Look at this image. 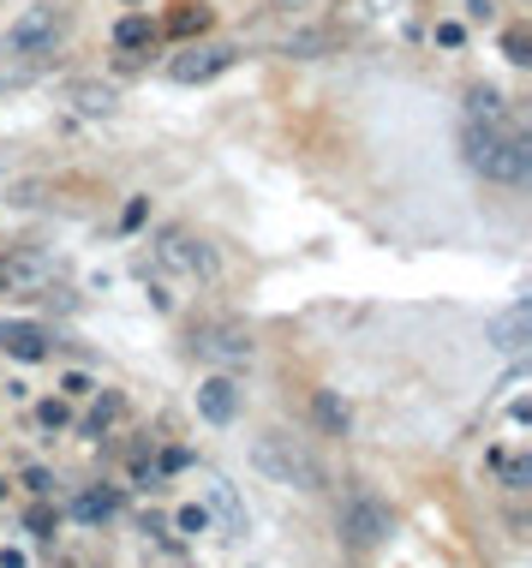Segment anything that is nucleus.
<instances>
[{
    "label": "nucleus",
    "instance_id": "nucleus-1",
    "mask_svg": "<svg viewBox=\"0 0 532 568\" xmlns=\"http://www.w3.org/2000/svg\"><path fill=\"white\" fill-rule=\"evenodd\" d=\"M461 150H467V168H479L484 180H502V186H526L532 180V144L521 133H509L502 120H472L461 133Z\"/></svg>",
    "mask_w": 532,
    "mask_h": 568
},
{
    "label": "nucleus",
    "instance_id": "nucleus-20",
    "mask_svg": "<svg viewBox=\"0 0 532 568\" xmlns=\"http://www.w3.org/2000/svg\"><path fill=\"white\" fill-rule=\"evenodd\" d=\"M174 527H180V533H210V508H204V503H186L180 515H174Z\"/></svg>",
    "mask_w": 532,
    "mask_h": 568
},
{
    "label": "nucleus",
    "instance_id": "nucleus-23",
    "mask_svg": "<svg viewBox=\"0 0 532 568\" xmlns=\"http://www.w3.org/2000/svg\"><path fill=\"white\" fill-rule=\"evenodd\" d=\"M509 61H521V66L532 61V54H526V36H521V31H509Z\"/></svg>",
    "mask_w": 532,
    "mask_h": 568
},
{
    "label": "nucleus",
    "instance_id": "nucleus-9",
    "mask_svg": "<svg viewBox=\"0 0 532 568\" xmlns=\"http://www.w3.org/2000/svg\"><path fill=\"white\" fill-rule=\"evenodd\" d=\"M204 497H210V520H221V533H233V538L251 533V508L240 503V491H233L221 473L204 478Z\"/></svg>",
    "mask_w": 532,
    "mask_h": 568
},
{
    "label": "nucleus",
    "instance_id": "nucleus-18",
    "mask_svg": "<svg viewBox=\"0 0 532 568\" xmlns=\"http://www.w3.org/2000/svg\"><path fill=\"white\" fill-rule=\"evenodd\" d=\"M467 108L479 114V120H502V96L491 91V84H479V91H467Z\"/></svg>",
    "mask_w": 532,
    "mask_h": 568
},
{
    "label": "nucleus",
    "instance_id": "nucleus-16",
    "mask_svg": "<svg viewBox=\"0 0 532 568\" xmlns=\"http://www.w3.org/2000/svg\"><path fill=\"white\" fill-rule=\"evenodd\" d=\"M121 413H126V401H121V396H102V401L91 407V419H84V436H102V431H108Z\"/></svg>",
    "mask_w": 532,
    "mask_h": 568
},
{
    "label": "nucleus",
    "instance_id": "nucleus-11",
    "mask_svg": "<svg viewBox=\"0 0 532 568\" xmlns=\"http://www.w3.org/2000/svg\"><path fill=\"white\" fill-rule=\"evenodd\" d=\"M228 66H233V49H186V54H174L168 72H174V84H204Z\"/></svg>",
    "mask_w": 532,
    "mask_h": 568
},
{
    "label": "nucleus",
    "instance_id": "nucleus-21",
    "mask_svg": "<svg viewBox=\"0 0 532 568\" xmlns=\"http://www.w3.org/2000/svg\"><path fill=\"white\" fill-rule=\"evenodd\" d=\"M36 419H42L49 431H61V425H72V407H66V401H42V407H36Z\"/></svg>",
    "mask_w": 532,
    "mask_h": 568
},
{
    "label": "nucleus",
    "instance_id": "nucleus-27",
    "mask_svg": "<svg viewBox=\"0 0 532 568\" xmlns=\"http://www.w3.org/2000/svg\"><path fill=\"white\" fill-rule=\"evenodd\" d=\"M0 503H7V478H0Z\"/></svg>",
    "mask_w": 532,
    "mask_h": 568
},
{
    "label": "nucleus",
    "instance_id": "nucleus-25",
    "mask_svg": "<svg viewBox=\"0 0 532 568\" xmlns=\"http://www.w3.org/2000/svg\"><path fill=\"white\" fill-rule=\"evenodd\" d=\"M54 527V508H31V533H49Z\"/></svg>",
    "mask_w": 532,
    "mask_h": 568
},
{
    "label": "nucleus",
    "instance_id": "nucleus-24",
    "mask_svg": "<svg viewBox=\"0 0 532 568\" xmlns=\"http://www.w3.org/2000/svg\"><path fill=\"white\" fill-rule=\"evenodd\" d=\"M502 473H509V485H514V491H521L526 478H532V467H526V461H509V467H502Z\"/></svg>",
    "mask_w": 532,
    "mask_h": 568
},
{
    "label": "nucleus",
    "instance_id": "nucleus-22",
    "mask_svg": "<svg viewBox=\"0 0 532 568\" xmlns=\"http://www.w3.org/2000/svg\"><path fill=\"white\" fill-rule=\"evenodd\" d=\"M61 389H66V396H96V383H91V377H84V371H72Z\"/></svg>",
    "mask_w": 532,
    "mask_h": 568
},
{
    "label": "nucleus",
    "instance_id": "nucleus-12",
    "mask_svg": "<svg viewBox=\"0 0 532 568\" xmlns=\"http://www.w3.org/2000/svg\"><path fill=\"white\" fill-rule=\"evenodd\" d=\"M0 347H7L12 359H24V366L49 359V335H42L36 324H0Z\"/></svg>",
    "mask_w": 532,
    "mask_h": 568
},
{
    "label": "nucleus",
    "instance_id": "nucleus-19",
    "mask_svg": "<svg viewBox=\"0 0 532 568\" xmlns=\"http://www.w3.org/2000/svg\"><path fill=\"white\" fill-rule=\"evenodd\" d=\"M114 42H121V49H144V42H150V19H121Z\"/></svg>",
    "mask_w": 532,
    "mask_h": 568
},
{
    "label": "nucleus",
    "instance_id": "nucleus-4",
    "mask_svg": "<svg viewBox=\"0 0 532 568\" xmlns=\"http://www.w3.org/2000/svg\"><path fill=\"white\" fill-rule=\"evenodd\" d=\"M54 36H61V12L24 7L19 19L7 24V54H42V49H54Z\"/></svg>",
    "mask_w": 532,
    "mask_h": 568
},
{
    "label": "nucleus",
    "instance_id": "nucleus-3",
    "mask_svg": "<svg viewBox=\"0 0 532 568\" xmlns=\"http://www.w3.org/2000/svg\"><path fill=\"white\" fill-rule=\"evenodd\" d=\"M191 347H198V359H210V366H221V371L251 366V335L240 324H204L198 335H191Z\"/></svg>",
    "mask_w": 532,
    "mask_h": 568
},
{
    "label": "nucleus",
    "instance_id": "nucleus-10",
    "mask_svg": "<svg viewBox=\"0 0 532 568\" xmlns=\"http://www.w3.org/2000/svg\"><path fill=\"white\" fill-rule=\"evenodd\" d=\"M198 413L210 419V425H233V413H240V389H233L228 371H216V377L198 383Z\"/></svg>",
    "mask_w": 532,
    "mask_h": 568
},
{
    "label": "nucleus",
    "instance_id": "nucleus-13",
    "mask_svg": "<svg viewBox=\"0 0 532 568\" xmlns=\"http://www.w3.org/2000/svg\"><path fill=\"white\" fill-rule=\"evenodd\" d=\"M168 31H174V36H191V31H210V7H204V0H180V7L168 12Z\"/></svg>",
    "mask_w": 532,
    "mask_h": 568
},
{
    "label": "nucleus",
    "instance_id": "nucleus-7",
    "mask_svg": "<svg viewBox=\"0 0 532 568\" xmlns=\"http://www.w3.org/2000/svg\"><path fill=\"white\" fill-rule=\"evenodd\" d=\"M0 282L19 287V294H42L54 282V257L49 252H7L0 257Z\"/></svg>",
    "mask_w": 532,
    "mask_h": 568
},
{
    "label": "nucleus",
    "instance_id": "nucleus-15",
    "mask_svg": "<svg viewBox=\"0 0 532 568\" xmlns=\"http://www.w3.org/2000/svg\"><path fill=\"white\" fill-rule=\"evenodd\" d=\"M72 515L91 520V527H96V520H108V515H114V491H84V497L72 503Z\"/></svg>",
    "mask_w": 532,
    "mask_h": 568
},
{
    "label": "nucleus",
    "instance_id": "nucleus-26",
    "mask_svg": "<svg viewBox=\"0 0 532 568\" xmlns=\"http://www.w3.org/2000/svg\"><path fill=\"white\" fill-rule=\"evenodd\" d=\"M0 568H24V557L19 550H0Z\"/></svg>",
    "mask_w": 532,
    "mask_h": 568
},
{
    "label": "nucleus",
    "instance_id": "nucleus-2",
    "mask_svg": "<svg viewBox=\"0 0 532 568\" xmlns=\"http://www.w3.org/2000/svg\"><path fill=\"white\" fill-rule=\"evenodd\" d=\"M251 461H258L263 478H275V485H293V491H323V467L317 455L305 443H293L288 431H263L258 443H251Z\"/></svg>",
    "mask_w": 532,
    "mask_h": 568
},
{
    "label": "nucleus",
    "instance_id": "nucleus-6",
    "mask_svg": "<svg viewBox=\"0 0 532 568\" xmlns=\"http://www.w3.org/2000/svg\"><path fill=\"white\" fill-rule=\"evenodd\" d=\"M484 341H491L497 354L521 359V354H526V341H532V299H514L509 312H497V317H491V329H484Z\"/></svg>",
    "mask_w": 532,
    "mask_h": 568
},
{
    "label": "nucleus",
    "instance_id": "nucleus-14",
    "mask_svg": "<svg viewBox=\"0 0 532 568\" xmlns=\"http://www.w3.org/2000/svg\"><path fill=\"white\" fill-rule=\"evenodd\" d=\"M312 413H317V425H323V431H335V436L347 431V407L335 401L330 389H317V396H312Z\"/></svg>",
    "mask_w": 532,
    "mask_h": 568
},
{
    "label": "nucleus",
    "instance_id": "nucleus-8",
    "mask_svg": "<svg viewBox=\"0 0 532 568\" xmlns=\"http://www.w3.org/2000/svg\"><path fill=\"white\" fill-rule=\"evenodd\" d=\"M161 264H174V270L198 275V282H216V275H221L216 252H210L204 240H191V234H168V240H161Z\"/></svg>",
    "mask_w": 532,
    "mask_h": 568
},
{
    "label": "nucleus",
    "instance_id": "nucleus-5",
    "mask_svg": "<svg viewBox=\"0 0 532 568\" xmlns=\"http://www.w3.org/2000/svg\"><path fill=\"white\" fill-rule=\"evenodd\" d=\"M342 533H347V545H383L389 538V508H383L377 497H347L342 508Z\"/></svg>",
    "mask_w": 532,
    "mask_h": 568
},
{
    "label": "nucleus",
    "instance_id": "nucleus-17",
    "mask_svg": "<svg viewBox=\"0 0 532 568\" xmlns=\"http://www.w3.org/2000/svg\"><path fill=\"white\" fill-rule=\"evenodd\" d=\"M72 102H79V114H114V91H108V84H79Z\"/></svg>",
    "mask_w": 532,
    "mask_h": 568
}]
</instances>
